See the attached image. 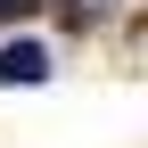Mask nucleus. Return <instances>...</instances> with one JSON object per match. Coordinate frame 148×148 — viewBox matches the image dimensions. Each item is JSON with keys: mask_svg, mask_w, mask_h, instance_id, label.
Returning a JSON list of instances; mask_svg holds the SVG:
<instances>
[{"mask_svg": "<svg viewBox=\"0 0 148 148\" xmlns=\"http://www.w3.org/2000/svg\"><path fill=\"white\" fill-rule=\"evenodd\" d=\"M41 74H49V49L41 41H8L0 49V82H41Z\"/></svg>", "mask_w": 148, "mask_h": 148, "instance_id": "1", "label": "nucleus"}]
</instances>
